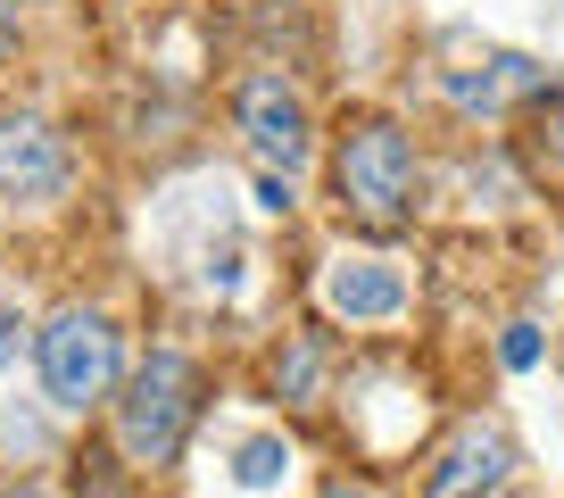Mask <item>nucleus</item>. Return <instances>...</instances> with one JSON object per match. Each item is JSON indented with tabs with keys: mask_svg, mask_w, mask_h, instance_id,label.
I'll use <instances>...</instances> for the list:
<instances>
[{
	"mask_svg": "<svg viewBox=\"0 0 564 498\" xmlns=\"http://www.w3.org/2000/svg\"><path fill=\"white\" fill-rule=\"evenodd\" d=\"M34 366H42V391H51L58 408H91V399H108V382H117V324H108L100 307H58L34 333Z\"/></svg>",
	"mask_w": 564,
	"mask_h": 498,
	"instance_id": "7ed1b4c3",
	"label": "nucleus"
},
{
	"mask_svg": "<svg viewBox=\"0 0 564 498\" xmlns=\"http://www.w3.org/2000/svg\"><path fill=\"white\" fill-rule=\"evenodd\" d=\"M540 142L564 159V91H556V100H540Z\"/></svg>",
	"mask_w": 564,
	"mask_h": 498,
	"instance_id": "f8f14e48",
	"label": "nucleus"
},
{
	"mask_svg": "<svg viewBox=\"0 0 564 498\" xmlns=\"http://www.w3.org/2000/svg\"><path fill=\"white\" fill-rule=\"evenodd\" d=\"M324 307L349 316V324H382V316L406 307V274L382 267V258H340V267L324 274Z\"/></svg>",
	"mask_w": 564,
	"mask_h": 498,
	"instance_id": "0eeeda50",
	"label": "nucleus"
},
{
	"mask_svg": "<svg viewBox=\"0 0 564 498\" xmlns=\"http://www.w3.org/2000/svg\"><path fill=\"white\" fill-rule=\"evenodd\" d=\"M282 465H291V448H282V441H249L241 448V481H249V490H265Z\"/></svg>",
	"mask_w": 564,
	"mask_h": 498,
	"instance_id": "1a4fd4ad",
	"label": "nucleus"
},
{
	"mask_svg": "<svg viewBox=\"0 0 564 498\" xmlns=\"http://www.w3.org/2000/svg\"><path fill=\"white\" fill-rule=\"evenodd\" d=\"M9 58H18V9L0 0V67H9Z\"/></svg>",
	"mask_w": 564,
	"mask_h": 498,
	"instance_id": "ddd939ff",
	"label": "nucleus"
},
{
	"mask_svg": "<svg viewBox=\"0 0 564 498\" xmlns=\"http://www.w3.org/2000/svg\"><path fill=\"white\" fill-rule=\"evenodd\" d=\"M498 357H507V366H514V374H523V366H531V357H540V333H531V324H514V333H507V340H498Z\"/></svg>",
	"mask_w": 564,
	"mask_h": 498,
	"instance_id": "9d476101",
	"label": "nucleus"
},
{
	"mask_svg": "<svg viewBox=\"0 0 564 498\" xmlns=\"http://www.w3.org/2000/svg\"><path fill=\"white\" fill-rule=\"evenodd\" d=\"M67 183V150L42 117H0V192L9 199H51Z\"/></svg>",
	"mask_w": 564,
	"mask_h": 498,
	"instance_id": "39448f33",
	"label": "nucleus"
},
{
	"mask_svg": "<svg viewBox=\"0 0 564 498\" xmlns=\"http://www.w3.org/2000/svg\"><path fill=\"white\" fill-rule=\"evenodd\" d=\"M324 498H382V490H366V481H333Z\"/></svg>",
	"mask_w": 564,
	"mask_h": 498,
	"instance_id": "4468645a",
	"label": "nucleus"
},
{
	"mask_svg": "<svg viewBox=\"0 0 564 498\" xmlns=\"http://www.w3.org/2000/svg\"><path fill=\"white\" fill-rule=\"evenodd\" d=\"M192 415H199V366L175 349H150V366L117 399V448L133 465H166L183 448V432H192Z\"/></svg>",
	"mask_w": 564,
	"mask_h": 498,
	"instance_id": "f03ea898",
	"label": "nucleus"
},
{
	"mask_svg": "<svg viewBox=\"0 0 564 498\" xmlns=\"http://www.w3.org/2000/svg\"><path fill=\"white\" fill-rule=\"evenodd\" d=\"M232 117H241V142H249L258 166H274V175H300L307 166V142H316V133H307V100L282 84V75H249Z\"/></svg>",
	"mask_w": 564,
	"mask_h": 498,
	"instance_id": "20e7f679",
	"label": "nucleus"
},
{
	"mask_svg": "<svg viewBox=\"0 0 564 498\" xmlns=\"http://www.w3.org/2000/svg\"><path fill=\"white\" fill-rule=\"evenodd\" d=\"M333 192H340V208H349L357 225H373V232L406 225V208H415V142L382 117L349 124L340 150H333Z\"/></svg>",
	"mask_w": 564,
	"mask_h": 498,
	"instance_id": "f257e3e1",
	"label": "nucleus"
},
{
	"mask_svg": "<svg viewBox=\"0 0 564 498\" xmlns=\"http://www.w3.org/2000/svg\"><path fill=\"white\" fill-rule=\"evenodd\" d=\"M507 465H514L507 432H490V424H465L457 441L441 448V465H432L423 498H481V490H498V481H507Z\"/></svg>",
	"mask_w": 564,
	"mask_h": 498,
	"instance_id": "423d86ee",
	"label": "nucleus"
},
{
	"mask_svg": "<svg viewBox=\"0 0 564 498\" xmlns=\"http://www.w3.org/2000/svg\"><path fill=\"white\" fill-rule=\"evenodd\" d=\"M523 84H531L523 58H490L481 75H448V100H457V108H498L507 91H523Z\"/></svg>",
	"mask_w": 564,
	"mask_h": 498,
	"instance_id": "6e6552de",
	"label": "nucleus"
},
{
	"mask_svg": "<svg viewBox=\"0 0 564 498\" xmlns=\"http://www.w3.org/2000/svg\"><path fill=\"white\" fill-rule=\"evenodd\" d=\"M18 349H25V324H18V307L0 300V366H18Z\"/></svg>",
	"mask_w": 564,
	"mask_h": 498,
	"instance_id": "9b49d317",
	"label": "nucleus"
}]
</instances>
